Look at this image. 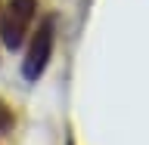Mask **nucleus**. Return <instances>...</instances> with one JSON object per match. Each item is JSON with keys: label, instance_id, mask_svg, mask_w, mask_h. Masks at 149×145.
I'll return each instance as SVG.
<instances>
[{"label": "nucleus", "instance_id": "f257e3e1", "mask_svg": "<svg viewBox=\"0 0 149 145\" xmlns=\"http://www.w3.org/2000/svg\"><path fill=\"white\" fill-rule=\"evenodd\" d=\"M37 16V0H6L0 9V40L6 49H19L25 43V31Z\"/></svg>", "mask_w": 149, "mask_h": 145}, {"label": "nucleus", "instance_id": "f03ea898", "mask_svg": "<svg viewBox=\"0 0 149 145\" xmlns=\"http://www.w3.org/2000/svg\"><path fill=\"white\" fill-rule=\"evenodd\" d=\"M53 22H44V25H37V31L31 34L25 46V59H22V77L25 80H37L44 68L50 65V56H53Z\"/></svg>", "mask_w": 149, "mask_h": 145}, {"label": "nucleus", "instance_id": "7ed1b4c3", "mask_svg": "<svg viewBox=\"0 0 149 145\" xmlns=\"http://www.w3.org/2000/svg\"><path fill=\"white\" fill-rule=\"evenodd\" d=\"M13 124H16V114H13V108H9L6 102H0V136H6L9 130H13Z\"/></svg>", "mask_w": 149, "mask_h": 145}]
</instances>
